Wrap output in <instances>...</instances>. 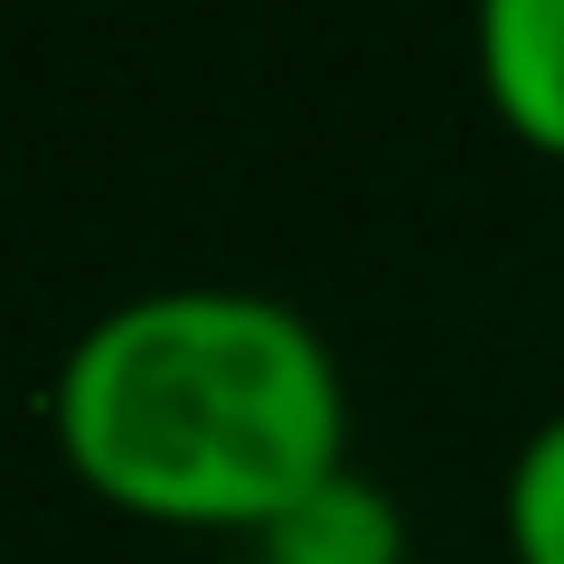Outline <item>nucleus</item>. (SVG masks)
<instances>
[{"instance_id":"f257e3e1","label":"nucleus","mask_w":564,"mask_h":564,"mask_svg":"<svg viewBox=\"0 0 564 564\" xmlns=\"http://www.w3.org/2000/svg\"><path fill=\"white\" fill-rule=\"evenodd\" d=\"M47 443L113 518L254 545L348 470V367L254 282H161L95 311L47 377Z\"/></svg>"},{"instance_id":"f03ea898","label":"nucleus","mask_w":564,"mask_h":564,"mask_svg":"<svg viewBox=\"0 0 564 564\" xmlns=\"http://www.w3.org/2000/svg\"><path fill=\"white\" fill-rule=\"evenodd\" d=\"M470 57H480V95L499 132L564 170V0H489Z\"/></svg>"},{"instance_id":"7ed1b4c3","label":"nucleus","mask_w":564,"mask_h":564,"mask_svg":"<svg viewBox=\"0 0 564 564\" xmlns=\"http://www.w3.org/2000/svg\"><path fill=\"white\" fill-rule=\"evenodd\" d=\"M404 555H414V536H404L395 489L367 480L358 462L329 470L321 489H302L254 536V564H404Z\"/></svg>"},{"instance_id":"20e7f679","label":"nucleus","mask_w":564,"mask_h":564,"mask_svg":"<svg viewBox=\"0 0 564 564\" xmlns=\"http://www.w3.org/2000/svg\"><path fill=\"white\" fill-rule=\"evenodd\" d=\"M499 536H508V564H564V404L508 452Z\"/></svg>"}]
</instances>
